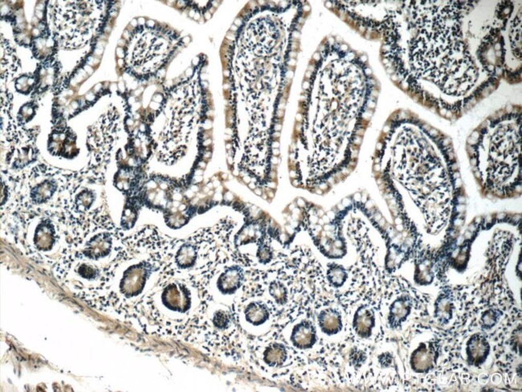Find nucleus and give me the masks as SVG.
I'll return each instance as SVG.
<instances>
[{
	"instance_id": "9d476101",
	"label": "nucleus",
	"mask_w": 522,
	"mask_h": 392,
	"mask_svg": "<svg viewBox=\"0 0 522 392\" xmlns=\"http://www.w3.org/2000/svg\"><path fill=\"white\" fill-rule=\"evenodd\" d=\"M435 317L440 323L447 325L452 319L455 310L452 293H444L437 299L435 305Z\"/></svg>"
},
{
	"instance_id": "aec40b11",
	"label": "nucleus",
	"mask_w": 522,
	"mask_h": 392,
	"mask_svg": "<svg viewBox=\"0 0 522 392\" xmlns=\"http://www.w3.org/2000/svg\"><path fill=\"white\" fill-rule=\"evenodd\" d=\"M249 188H251V189H255V188H256V186H255L254 183L252 182V183L249 184Z\"/></svg>"
},
{
	"instance_id": "9b49d317",
	"label": "nucleus",
	"mask_w": 522,
	"mask_h": 392,
	"mask_svg": "<svg viewBox=\"0 0 522 392\" xmlns=\"http://www.w3.org/2000/svg\"><path fill=\"white\" fill-rule=\"evenodd\" d=\"M243 281L244 275L240 269L229 268L219 277L217 287L222 294H233L241 287Z\"/></svg>"
},
{
	"instance_id": "f8f14e48",
	"label": "nucleus",
	"mask_w": 522,
	"mask_h": 392,
	"mask_svg": "<svg viewBox=\"0 0 522 392\" xmlns=\"http://www.w3.org/2000/svg\"><path fill=\"white\" fill-rule=\"evenodd\" d=\"M348 274L346 270L342 268V266L335 265L331 267L328 272V278H329V284L331 286L335 288L342 287L347 279Z\"/></svg>"
},
{
	"instance_id": "4be33fe9",
	"label": "nucleus",
	"mask_w": 522,
	"mask_h": 392,
	"mask_svg": "<svg viewBox=\"0 0 522 392\" xmlns=\"http://www.w3.org/2000/svg\"><path fill=\"white\" fill-rule=\"evenodd\" d=\"M281 125H277V127H276V130H281Z\"/></svg>"
},
{
	"instance_id": "b1692460",
	"label": "nucleus",
	"mask_w": 522,
	"mask_h": 392,
	"mask_svg": "<svg viewBox=\"0 0 522 392\" xmlns=\"http://www.w3.org/2000/svg\"><path fill=\"white\" fill-rule=\"evenodd\" d=\"M195 16H196V17H195V19H199V14H198V13L196 14V15H195Z\"/></svg>"
},
{
	"instance_id": "5701e85b",
	"label": "nucleus",
	"mask_w": 522,
	"mask_h": 392,
	"mask_svg": "<svg viewBox=\"0 0 522 392\" xmlns=\"http://www.w3.org/2000/svg\"><path fill=\"white\" fill-rule=\"evenodd\" d=\"M236 29H237V28H236V27L235 26V25H233V26H232V30L236 31Z\"/></svg>"
},
{
	"instance_id": "20e7f679",
	"label": "nucleus",
	"mask_w": 522,
	"mask_h": 392,
	"mask_svg": "<svg viewBox=\"0 0 522 392\" xmlns=\"http://www.w3.org/2000/svg\"><path fill=\"white\" fill-rule=\"evenodd\" d=\"M353 331L361 339H368L375 328V311L372 305H362L355 312L353 320Z\"/></svg>"
},
{
	"instance_id": "393cba45",
	"label": "nucleus",
	"mask_w": 522,
	"mask_h": 392,
	"mask_svg": "<svg viewBox=\"0 0 522 392\" xmlns=\"http://www.w3.org/2000/svg\"><path fill=\"white\" fill-rule=\"evenodd\" d=\"M206 19H209V18H210V14H209V13H206Z\"/></svg>"
},
{
	"instance_id": "1a4fd4ad",
	"label": "nucleus",
	"mask_w": 522,
	"mask_h": 392,
	"mask_svg": "<svg viewBox=\"0 0 522 392\" xmlns=\"http://www.w3.org/2000/svg\"><path fill=\"white\" fill-rule=\"evenodd\" d=\"M412 301L407 295H402L394 300L389 308L388 324L390 328H397L411 314Z\"/></svg>"
},
{
	"instance_id": "423d86ee",
	"label": "nucleus",
	"mask_w": 522,
	"mask_h": 392,
	"mask_svg": "<svg viewBox=\"0 0 522 392\" xmlns=\"http://www.w3.org/2000/svg\"><path fill=\"white\" fill-rule=\"evenodd\" d=\"M438 352L435 343H421L411 355V365L413 370L419 373H424L435 367Z\"/></svg>"
},
{
	"instance_id": "f03ea898",
	"label": "nucleus",
	"mask_w": 522,
	"mask_h": 392,
	"mask_svg": "<svg viewBox=\"0 0 522 392\" xmlns=\"http://www.w3.org/2000/svg\"><path fill=\"white\" fill-rule=\"evenodd\" d=\"M48 149L54 156L74 158L79 154V149L76 147V134L66 123L55 126L49 137Z\"/></svg>"
},
{
	"instance_id": "4468645a",
	"label": "nucleus",
	"mask_w": 522,
	"mask_h": 392,
	"mask_svg": "<svg viewBox=\"0 0 522 392\" xmlns=\"http://www.w3.org/2000/svg\"><path fill=\"white\" fill-rule=\"evenodd\" d=\"M499 317H500V314L496 310L491 308L487 312H485L482 315V320H481L482 328L488 329L494 326L496 322L499 321Z\"/></svg>"
},
{
	"instance_id": "0eeeda50",
	"label": "nucleus",
	"mask_w": 522,
	"mask_h": 392,
	"mask_svg": "<svg viewBox=\"0 0 522 392\" xmlns=\"http://www.w3.org/2000/svg\"><path fill=\"white\" fill-rule=\"evenodd\" d=\"M274 317V311L267 301L262 299H253L244 308V318L248 325L260 326Z\"/></svg>"
},
{
	"instance_id": "7ed1b4c3",
	"label": "nucleus",
	"mask_w": 522,
	"mask_h": 392,
	"mask_svg": "<svg viewBox=\"0 0 522 392\" xmlns=\"http://www.w3.org/2000/svg\"><path fill=\"white\" fill-rule=\"evenodd\" d=\"M318 340L317 325L309 317L294 325L290 335V342L295 349L308 350L316 345Z\"/></svg>"
},
{
	"instance_id": "a211bd4d",
	"label": "nucleus",
	"mask_w": 522,
	"mask_h": 392,
	"mask_svg": "<svg viewBox=\"0 0 522 392\" xmlns=\"http://www.w3.org/2000/svg\"><path fill=\"white\" fill-rule=\"evenodd\" d=\"M316 194L317 195H322V194H323V192H322V190H321L319 188V189L316 190Z\"/></svg>"
},
{
	"instance_id": "ddd939ff",
	"label": "nucleus",
	"mask_w": 522,
	"mask_h": 392,
	"mask_svg": "<svg viewBox=\"0 0 522 392\" xmlns=\"http://www.w3.org/2000/svg\"><path fill=\"white\" fill-rule=\"evenodd\" d=\"M36 106L37 105L35 102H28L21 107L19 113H18V115H17V123L20 127H24L35 117L36 109H37Z\"/></svg>"
},
{
	"instance_id": "dca6fc26",
	"label": "nucleus",
	"mask_w": 522,
	"mask_h": 392,
	"mask_svg": "<svg viewBox=\"0 0 522 392\" xmlns=\"http://www.w3.org/2000/svg\"><path fill=\"white\" fill-rule=\"evenodd\" d=\"M319 188L320 189L322 190V191H323V190H325L326 189V188H327V185H326V184L325 183L321 184V185H320L319 186Z\"/></svg>"
},
{
	"instance_id": "6e6552de",
	"label": "nucleus",
	"mask_w": 522,
	"mask_h": 392,
	"mask_svg": "<svg viewBox=\"0 0 522 392\" xmlns=\"http://www.w3.org/2000/svg\"><path fill=\"white\" fill-rule=\"evenodd\" d=\"M489 342L483 335L476 334L467 343V357L468 364L478 366L483 364L489 354Z\"/></svg>"
},
{
	"instance_id": "f3484780",
	"label": "nucleus",
	"mask_w": 522,
	"mask_h": 392,
	"mask_svg": "<svg viewBox=\"0 0 522 392\" xmlns=\"http://www.w3.org/2000/svg\"><path fill=\"white\" fill-rule=\"evenodd\" d=\"M255 193L257 194V195H262V192L259 189L256 190V191H255Z\"/></svg>"
},
{
	"instance_id": "f257e3e1",
	"label": "nucleus",
	"mask_w": 522,
	"mask_h": 392,
	"mask_svg": "<svg viewBox=\"0 0 522 392\" xmlns=\"http://www.w3.org/2000/svg\"><path fill=\"white\" fill-rule=\"evenodd\" d=\"M280 340L281 338H274V340L266 343L265 346H260L261 350H257L259 364L263 369L267 367L278 370L301 360L295 349L287 342H280Z\"/></svg>"
},
{
	"instance_id": "412c9836",
	"label": "nucleus",
	"mask_w": 522,
	"mask_h": 392,
	"mask_svg": "<svg viewBox=\"0 0 522 392\" xmlns=\"http://www.w3.org/2000/svg\"><path fill=\"white\" fill-rule=\"evenodd\" d=\"M274 154H276V155H277V154H280V151H279L278 149H274Z\"/></svg>"
},
{
	"instance_id": "39448f33",
	"label": "nucleus",
	"mask_w": 522,
	"mask_h": 392,
	"mask_svg": "<svg viewBox=\"0 0 522 392\" xmlns=\"http://www.w3.org/2000/svg\"><path fill=\"white\" fill-rule=\"evenodd\" d=\"M322 308L317 315V323L324 335L333 336L343 329L342 313L335 307H328L327 303L320 305Z\"/></svg>"
},
{
	"instance_id": "2eb2a0df",
	"label": "nucleus",
	"mask_w": 522,
	"mask_h": 392,
	"mask_svg": "<svg viewBox=\"0 0 522 392\" xmlns=\"http://www.w3.org/2000/svg\"><path fill=\"white\" fill-rule=\"evenodd\" d=\"M305 200H304L303 199H301V198H299V199H298V206L301 207V208H302V207L305 206Z\"/></svg>"
},
{
	"instance_id": "6ab92c4d",
	"label": "nucleus",
	"mask_w": 522,
	"mask_h": 392,
	"mask_svg": "<svg viewBox=\"0 0 522 392\" xmlns=\"http://www.w3.org/2000/svg\"><path fill=\"white\" fill-rule=\"evenodd\" d=\"M273 144H274V145H273V147H274V148H278L279 146H280L279 145V142H277V141H275V142H274V143Z\"/></svg>"
}]
</instances>
